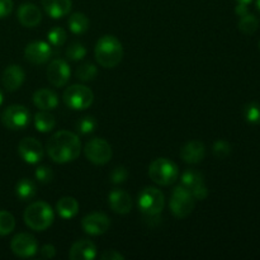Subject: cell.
I'll use <instances>...</instances> for the list:
<instances>
[{
    "label": "cell",
    "instance_id": "1",
    "mask_svg": "<svg viewBox=\"0 0 260 260\" xmlns=\"http://www.w3.org/2000/svg\"><path fill=\"white\" fill-rule=\"evenodd\" d=\"M46 150L52 161L66 164L74 161L80 155L81 142L76 134L61 129L48 139Z\"/></svg>",
    "mask_w": 260,
    "mask_h": 260
},
{
    "label": "cell",
    "instance_id": "2",
    "mask_svg": "<svg viewBox=\"0 0 260 260\" xmlns=\"http://www.w3.org/2000/svg\"><path fill=\"white\" fill-rule=\"evenodd\" d=\"M95 60L102 68L113 69L123 57V47L118 38L112 35H106L98 40L95 45Z\"/></svg>",
    "mask_w": 260,
    "mask_h": 260
},
{
    "label": "cell",
    "instance_id": "3",
    "mask_svg": "<svg viewBox=\"0 0 260 260\" xmlns=\"http://www.w3.org/2000/svg\"><path fill=\"white\" fill-rule=\"evenodd\" d=\"M25 225L35 231H45L50 228L55 220V212L48 203L43 201L33 202L25 208L24 215Z\"/></svg>",
    "mask_w": 260,
    "mask_h": 260
},
{
    "label": "cell",
    "instance_id": "4",
    "mask_svg": "<svg viewBox=\"0 0 260 260\" xmlns=\"http://www.w3.org/2000/svg\"><path fill=\"white\" fill-rule=\"evenodd\" d=\"M137 205L145 220H160L159 216L165 205L164 194L156 187H146L140 192Z\"/></svg>",
    "mask_w": 260,
    "mask_h": 260
},
{
    "label": "cell",
    "instance_id": "5",
    "mask_svg": "<svg viewBox=\"0 0 260 260\" xmlns=\"http://www.w3.org/2000/svg\"><path fill=\"white\" fill-rule=\"evenodd\" d=\"M149 177L156 184L168 187L177 182L178 177H179V168L170 159L157 157L150 164Z\"/></svg>",
    "mask_w": 260,
    "mask_h": 260
},
{
    "label": "cell",
    "instance_id": "6",
    "mask_svg": "<svg viewBox=\"0 0 260 260\" xmlns=\"http://www.w3.org/2000/svg\"><path fill=\"white\" fill-rule=\"evenodd\" d=\"M196 206V200L192 193L183 185H178L173 189L172 197L169 201V208L177 218H185L193 212Z\"/></svg>",
    "mask_w": 260,
    "mask_h": 260
},
{
    "label": "cell",
    "instance_id": "7",
    "mask_svg": "<svg viewBox=\"0 0 260 260\" xmlns=\"http://www.w3.org/2000/svg\"><path fill=\"white\" fill-rule=\"evenodd\" d=\"M63 103L74 111H84L89 108L94 102V94L88 86L81 84H74V85L66 88L63 91Z\"/></svg>",
    "mask_w": 260,
    "mask_h": 260
},
{
    "label": "cell",
    "instance_id": "8",
    "mask_svg": "<svg viewBox=\"0 0 260 260\" xmlns=\"http://www.w3.org/2000/svg\"><path fill=\"white\" fill-rule=\"evenodd\" d=\"M84 154H85L86 159L93 164L104 165L111 161L113 151H112V146L109 145V142H107L104 139L95 137L86 142L84 146Z\"/></svg>",
    "mask_w": 260,
    "mask_h": 260
},
{
    "label": "cell",
    "instance_id": "9",
    "mask_svg": "<svg viewBox=\"0 0 260 260\" xmlns=\"http://www.w3.org/2000/svg\"><path fill=\"white\" fill-rule=\"evenodd\" d=\"M2 122L7 128L18 131L24 129L30 122V112L20 104H13L4 109L2 113Z\"/></svg>",
    "mask_w": 260,
    "mask_h": 260
},
{
    "label": "cell",
    "instance_id": "10",
    "mask_svg": "<svg viewBox=\"0 0 260 260\" xmlns=\"http://www.w3.org/2000/svg\"><path fill=\"white\" fill-rule=\"evenodd\" d=\"M180 183L184 188H187L196 201H203L208 197L207 185L205 183V178L198 170H185L180 178Z\"/></svg>",
    "mask_w": 260,
    "mask_h": 260
},
{
    "label": "cell",
    "instance_id": "11",
    "mask_svg": "<svg viewBox=\"0 0 260 260\" xmlns=\"http://www.w3.org/2000/svg\"><path fill=\"white\" fill-rule=\"evenodd\" d=\"M18 154L27 164H38L43 159L45 150L42 144L35 137H24L18 144Z\"/></svg>",
    "mask_w": 260,
    "mask_h": 260
},
{
    "label": "cell",
    "instance_id": "12",
    "mask_svg": "<svg viewBox=\"0 0 260 260\" xmlns=\"http://www.w3.org/2000/svg\"><path fill=\"white\" fill-rule=\"evenodd\" d=\"M10 249L13 254L19 258H30L38 251L37 240L33 235L27 233H20L13 238L10 243Z\"/></svg>",
    "mask_w": 260,
    "mask_h": 260
},
{
    "label": "cell",
    "instance_id": "13",
    "mask_svg": "<svg viewBox=\"0 0 260 260\" xmlns=\"http://www.w3.org/2000/svg\"><path fill=\"white\" fill-rule=\"evenodd\" d=\"M52 56V47L45 41H33L24 48V57L33 65L46 63Z\"/></svg>",
    "mask_w": 260,
    "mask_h": 260
},
{
    "label": "cell",
    "instance_id": "14",
    "mask_svg": "<svg viewBox=\"0 0 260 260\" xmlns=\"http://www.w3.org/2000/svg\"><path fill=\"white\" fill-rule=\"evenodd\" d=\"M47 79L56 88H62L70 80L71 70L69 63L62 58H56L48 63Z\"/></svg>",
    "mask_w": 260,
    "mask_h": 260
},
{
    "label": "cell",
    "instance_id": "15",
    "mask_svg": "<svg viewBox=\"0 0 260 260\" xmlns=\"http://www.w3.org/2000/svg\"><path fill=\"white\" fill-rule=\"evenodd\" d=\"M81 226H83V230L88 235L98 236L103 235L108 231L109 226H111V221H109L108 216L104 215V213L93 212L86 215L81 220Z\"/></svg>",
    "mask_w": 260,
    "mask_h": 260
},
{
    "label": "cell",
    "instance_id": "16",
    "mask_svg": "<svg viewBox=\"0 0 260 260\" xmlns=\"http://www.w3.org/2000/svg\"><path fill=\"white\" fill-rule=\"evenodd\" d=\"M108 205L114 213L127 215L132 210V198L126 190L113 189L108 194Z\"/></svg>",
    "mask_w": 260,
    "mask_h": 260
},
{
    "label": "cell",
    "instance_id": "17",
    "mask_svg": "<svg viewBox=\"0 0 260 260\" xmlns=\"http://www.w3.org/2000/svg\"><path fill=\"white\" fill-rule=\"evenodd\" d=\"M25 79V73L19 65H9L5 68L2 75L3 86L8 91H15L23 85Z\"/></svg>",
    "mask_w": 260,
    "mask_h": 260
},
{
    "label": "cell",
    "instance_id": "18",
    "mask_svg": "<svg viewBox=\"0 0 260 260\" xmlns=\"http://www.w3.org/2000/svg\"><path fill=\"white\" fill-rule=\"evenodd\" d=\"M17 17L23 27L33 28L41 23V20H42V13H41L40 8L37 5L32 4V3H24L18 9Z\"/></svg>",
    "mask_w": 260,
    "mask_h": 260
},
{
    "label": "cell",
    "instance_id": "19",
    "mask_svg": "<svg viewBox=\"0 0 260 260\" xmlns=\"http://www.w3.org/2000/svg\"><path fill=\"white\" fill-rule=\"evenodd\" d=\"M206 156V147L205 144L197 140H193V141L187 142L184 146L180 150V157L184 162L187 164H200L201 161H203Z\"/></svg>",
    "mask_w": 260,
    "mask_h": 260
},
{
    "label": "cell",
    "instance_id": "20",
    "mask_svg": "<svg viewBox=\"0 0 260 260\" xmlns=\"http://www.w3.org/2000/svg\"><path fill=\"white\" fill-rule=\"evenodd\" d=\"M95 256L96 246L86 239H81L74 243L69 253V258L71 260H93L95 259Z\"/></svg>",
    "mask_w": 260,
    "mask_h": 260
},
{
    "label": "cell",
    "instance_id": "21",
    "mask_svg": "<svg viewBox=\"0 0 260 260\" xmlns=\"http://www.w3.org/2000/svg\"><path fill=\"white\" fill-rule=\"evenodd\" d=\"M33 103L41 111H52L58 106V96L51 89H38L33 94Z\"/></svg>",
    "mask_w": 260,
    "mask_h": 260
},
{
    "label": "cell",
    "instance_id": "22",
    "mask_svg": "<svg viewBox=\"0 0 260 260\" xmlns=\"http://www.w3.org/2000/svg\"><path fill=\"white\" fill-rule=\"evenodd\" d=\"M71 0H42L45 12L53 19H60L69 14L71 10Z\"/></svg>",
    "mask_w": 260,
    "mask_h": 260
},
{
    "label": "cell",
    "instance_id": "23",
    "mask_svg": "<svg viewBox=\"0 0 260 260\" xmlns=\"http://www.w3.org/2000/svg\"><path fill=\"white\" fill-rule=\"evenodd\" d=\"M56 211L61 218L70 220L78 215L79 202L74 197H62L56 205Z\"/></svg>",
    "mask_w": 260,
    "mask_h": 260
},
{
    "label": "cell",
    "instance_id": "24",
    "mask_svg": "<svg viewBox=\"0 0 260 260\" xmlns=\"http://www.w3.org/2000/svg\"><path fill=\"white\" fill-rule=\"evenodd\" d=\"M36 193H37V188H36L35 182L28 178H23L15 185V196L18 197V200L23 201V202L33 200L36 197Z\"/></svg>",
    "mask_w": 260,
    "mask_h": 260
},
{
    "label": "cell",
    "instance_id": "25",
    "mask_svg": "<svg viewBox=\"0 0 260 260\" xmlns=\"http://www.w3.org/2000/svg\"><path fill=\"white\" fill-rule=\"evenodd\" d=\"M35 127L38 132H42V134H46V132H50L55 128L56 126V119L53 117V114L50 113V111H41L37 112L35 114Z\"/></svg>",
    "mask_w": 260,
    "mask_h": 260
},
{
    "label": "cell",
    "instance_id": "26",
    "mask_svg": "<svg viewBox=\"0 0 260 260\" xmlns=\"http://www.w3.org/2000/svg\"><path fill=\"white\" fill-rule=\"evenodd\" d=\"M69 28H70L71 32L74 33V35H83V33H85L86 30H88L89 28V24H90V22H89L88 17H86L84 13H73V14L69 17Z\"/></svg>",
    "mask_w": 260,
    "mask_h": 260
},
{
    "label": "cell",
    "instance_id": "27",
    "mask_svg": "<svg viewBox=\"0 0 260 260\" xmlns=\"http://www.w3.org/2000/svg\"><path fill=\"white\" fill-rule=\"evenodd\" d=\"M238 25L239 29H240L244 35H254L259 28V19L254 14L248 13V14L240 17Z\"/></svg>",
    "mask_w": 260,
    "mask_h": 260
},
{
    "label": "cell",
    "instance_id": "28",
    "mask_svg": "<svg viewBox=\"0 0 260 260\" xmlns=\"http://www.w3.org/2000/svg\"><path fill=\"white\" fill-rule=\"evenodd\" d=\"M75 75L81 81H91L98 75V69H96V66L94 63L84 62L76 69Z\"/></svg>",
    "mask_w": 260,
    "mask_h": 260
},
{
    "label": "cell",
    "instance_id": "29",
    "mask_svg": "<svg viewBox=\"0 0 260 260\" xmlns=\"http://www.w3.org/2000/svg\"><path fill=\"white\" fill-rule=\"evenodd\" d=\"M15 218L8 211H0V236H7L14 230Z\"/></svg>",
    "mask_w": 260,
    "mask_h": 260
},
{
    "label": "cell",
    "instance_id": "30",
    "mask_svg": "<svg viewBox=\"0 0 260 260\" xmlns=\"http://www.w3.org/2000/svg\"><path fill=\"white\" fill-rule=\"evenodd\" d=\"M86 56V48L79 41H74L69 45V47L66 48V57L71 61H79L83 60Z\"/></svg>",
    "mask_w": 260,
    "mask_h": 260
},
{
    "label": "cell",
    "instance_id": "31",
    "mask_svg": "<svg viewBox=\"0 0 260 260\" xmlns=\"http://www.w3.org/2000/svg\"><path fill=\"white\" fill-rule=\"evenodd\" d=\"M244 117L251 124H260V104L256 102L246 104L244 108Z\"/></svg>",
    "mask_w": 260,
    "mask_h": 260
},
{
    "label": "cell",
    "instance_id": "32",
    "mask_svg": "<svg viewBox=\"0 0 260 260\" xmlns=\"http://www.w3.org/2000/svg\"><path fill=\"white\" fill-rule=\"evenodd\" d=\"M48 42L51 43L55 47H60L68 40V35H66V30L61 27H55L47 33Z\"/></svg>",
    "mask_w": 260,
    "mask_h": 260
},
{
    "label": "cell",
    "instance_id": "33",
    "mask_svg": "<svg viewBox=\"0 0 260 260\" xmlns=\"http://www.w3.org/2000/svg\"><path fill=\"white\" fill-rule=\"evenodd\" d=\"M35 178L41 184H50L53 180V178H55V174H53V170L50 167L41 165V167L36 168Z\"/></svg>",
    "mask_w": 260,
    "mask_h": 260
},
{
    "label": "cell",
    "instance_id": "34",
    "mask_svg": "<svg viewBox=\"0 0 260 260\" xmlns=\"http://www.w3.org/2000/svg\"><path fill=\"white\" fill-rule=\"evenodd\" d=\"M96 124H98V122H96V119L93 116H85L81 119H79L76 127H78V131L81 135H89L95 131Z\"/></svg>",
    "mask_w": 260,
    "mask_h": 260
},
{
    "label": "cell",
    "instance_id": "35",
    "mask_svg": "<svg viewBox=\"0 0 260 260\" xmlns=\"http://www.w3.org/2000/svg\"><path fill=\"white\" fill-rule=\"evenodd\" d=\"M212 151L217 159H226L231 154V145L225 140H218L213 144Z\"/></svg>",
    "mask_w": 260,
    "mask_h": 260
},
{
    "label": "cell",
    "instance_id": "36",
    "mask_svg": "<svg viewBox=\"0 0 260 260\" xmlns=\"http://www.w3.org/2000/svg\"><path fill=\"white\" fill-rule=\"evenodd\" d=\"M128 178V172L124 167H116L109 174V179L113 184H122Z\"/></svg>",
    "mask_w": 260,
    "mask_h": 260
},
{
    "label": "cell",
    "instance_id": "37",
    "mask_svg": "<svg viewBox=\"0 0 260 260\" xmlns=\"http://www.w3.org/2000/svg\"><path fill=\"white\" fill-rule=\"evenodd\" d=\"M40 255L43 259H52L56 255V248L52 244H45L42 248L40 249Z\"/></svg>",
    "mask_w": 260,
    "mask_h": 260
},
{
    "label": "cell",
    "instance_id": "38",
    "mask_svg": "<svg viewBox=\"0 0 260 260\" xmlns=\"http://www.w3.org/2000/svg\"><path fill=\"white\" fill-rule=\"evenodd\" d=\"M13 10L12 0H0V19L8 17Z\"/></svg>",
    "mask_w": 260,
    "mask_h": 260
},
{
    "label": "cell",
    "instance_id": "39",
    "mask_svg": "<svg viewBox=\"0 0 260 260\" xmlns=\"http://www.w3.org/2000/svg\"><path fill=\"white\" fill-rule=\"evenodd\" d=\"M101 259L103 260H124V256L122 255L121 253H118L117 250H106L103 254L101 255Z\"/></svg>",
    "mask_w": 260,
    "mask_h": 260
},
{
    "label": "cell",
    "instance_id": "40",
    "mask_svg": "<svg viewBox=\"0 0 260 260\" xmlns=\"http://www.w3.org/2000/svg\"><path fill=\"white\" fill-rule=\"evenodd\" d=\"M235 13L239 15V17H243V15L248 14L249 9L246 4H238V7L235 8Z\"/></svg>",
    "mask_w": 260,
    "mask_h": 260
},
{
    "label": "cell",
    "instance_id": "41",
    "mask_svg": "<svg viewBox=\"0 0 260 260\" xmlns=\"http://www.w3.org/2000/svg\"><path fill=\"white\" fill-rule=\"evenodd\" d=\"M235 2H238V4H246V5H249L251 2H253V0H235Z\"/></svg>",
    "mask_w": 260,
    "mask_h": 260
},
{
    "label": "cell",
    "instance_id": "42",
    "mask_svg": "<svg viewBox=\"0 0 260 260\" xmlns=\"http://www.w3.org/2000/svg\"><path fill=\"white\" fill-rule=\"evenodd\" d=\"M256 8H258V10L260 12V0H256Z\"/></svg>",
    "mask_w": 260,
    "mask_h": 260
},
{
    "label": "cell",
    "instance_id": "43",
    "mask_svg": "<svg viewBox=\"0 0 260 260\" xmlns=\"http://www.w3.org/2000/svg\"><path fill=\"white\" fill-rule=\"evenodd\" d=\"M2 103H3V93L2 90H0V106H2Z\"/></svg>",
    "mask_w": 260,
    "mask_h": 260
},
{
    "label": "cell",
    "instance_id": "44",
    "mask_svg": "<svg viewBox=\"0 0 260 260\" xmlns=\"http://www.w3.org/2000/svg\"><path fill=\"white\" fill-rule=\"evenodd\" d=\"M259 48H260V42H259Z\"/></svg>",
    "mask_w": 260,
    "mask_h": 260
}]
</instances>
